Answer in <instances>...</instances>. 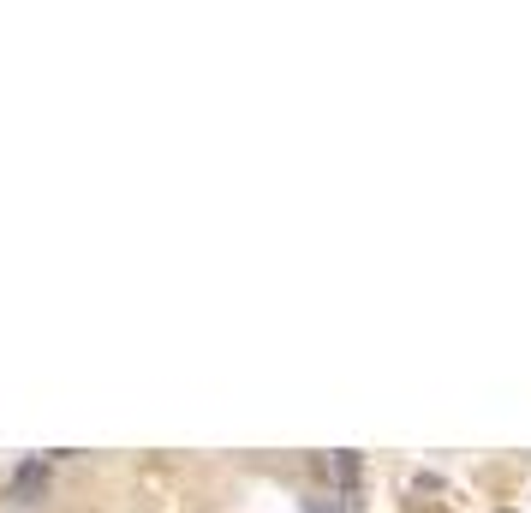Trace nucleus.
I'll use <instances>...</instances> for the list:
<instances>
[{
	"instance_id": "2",
	"label": "nucleus",
	"mask_w": 531,
	"mask_h": 513,
	"mask_svg": "<svg viewBox=\"0 0 531 513\" xmlns=\"http://www.w3.org/2000/svg\"><path fill=\"white\" fill-rule=\"evenodd\" d=\"M48 489V460H24L13 471V501H36Z\"/></svg>"
},
{
	"instance_id": "1",
	"label": "nucleus",
	"mask_w": 531,
	"mask_h": 513,
	"mask_svg": "<svg viewBox=\"0 0 531 513\" xmlns=\"http://www.w3.org/2000/svg\"><path fill=\"white\" fill-rule=\"evenodd\" d=\"M329 466H334V484H341V508L352 513V508H359V478H364V460H359V454H334Z\"/></svg>"
},
{
	"instance_id": "3",
	"label": "nucleus",
	"mask_w": 531,
	"mask_h": 513,
	"mask_svg": "<svg viewBox=\"0 0 531 513\" xmlns=\"http://www.w3.org/2000/svg\"><path fill=\"white\" fill-rule=\"evenodd\" d=\"M311 513H346V508H341V501H334V508H323V501H311Z\"/></svg>"
}]
</instances>
